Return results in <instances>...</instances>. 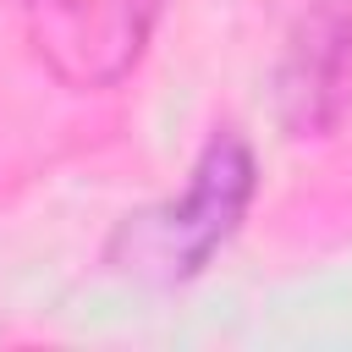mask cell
<instances>
[{"mask_svg": "<svg viewBox=\"0 0 352 352\" xmlns=\"http://www.w3.org/2000/svg\"><path fill=\"white\" fill-rule=\"evenodd\" d=\"M253 187H258L253 148L236 132H214L204 143L198 165H192L187 192L170 198V204L126 214L116 226L110 248H104V264L116 275H132V280H148V286L192 280L242 226Z\"/></svg>", "mask_w": 352, "mask_h": 352, "instance_id": "1", "label": "cell"}, {"mask_svg": "<svg viewBox=\"0 0 352 352\" xmlns=\"http://www.w3.org/2000/svg\"><path fill=\"white\" fill-rule=\"evenodd\" d=\"M28 44L66 88H110L121 82L160 22V0H22Z\"/></svg>", "mask_w": 352, "mask_h": 352, "instance_id": "2", "label": "cell"}, {"mask_svg": "<svg viewBox=\"0 0 352 352\" xmlns=\"http://www.w3.org/2000/svg\"><path fill=\"white\" fill-rule=\"evenodd\" d=\"M352 104V0H314L275 66V116L286 138H330Z\"/></svg>", "mask_w": 352, "mask_h": 352, "instance_id": "3", "label": "cell"}]
</instances>
